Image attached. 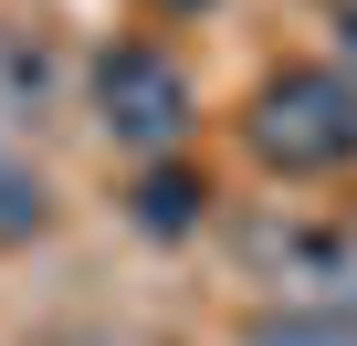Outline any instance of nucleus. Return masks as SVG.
Listing matches in <instances>:
<instances>
[{
  "instance_id": "f257e3e1",
  "label": "nucleus",
  "mask_w": 357,
  "mask_h": 346,
  "mask_svg": "<svg viewBox=\"0 0 357 346\" xmlns=\"http://www.w3.org/2000/svg\"><path fill=\"white\" fill-rule=\"evenodd\" d=\"M242 147L263 179H347L357 168V74L336 63H273L242 105Z\"/></svg>"
},
{
  "instance_id": "f03ea898",
  "label": "nucleus",
  "mask_w": 357,
  "mask_h": 346,
  "mask_svg": "<svg viewBox=\"0 0 357 346\" xmlns=\"http://www.w3.org/2000/svg\"><path fill=\"white\" fill-rule=\"evenodd\" d=\"M84 105H95L105 147H126L137 168L147 157H178L190 126H200V84H190V63H178L168 42H105L84 63Z\"/></svg>"
},
{
  "instance_id": "7ed1b4c3",
  "label": "nucleus",
  "mask_w": 357,
  "mask_h": 346,
  "mask_svg": "<svg viewBox=\"0 0 357 346\" xmlns=\"http://www.w3.org/2000/svg\"><path fill=\"white\" fill-rule=\"evenodd\" d=\"M126 221H137L147 242H190V231L211 221V179H200L190 157H147L137 189H126Z\"/></svg>"
},
{
  "instance_id": "20e7f679",
  "label": "nucleus",
  "mask_w": 357,
  "mask_h": 346,
  "mask_svg": "<svg viewBox=\"0 0 357 346\" xmlns=\"http://www.w3.org/2000/svg\"><path fill=\"white\" fill-rule=\"evenodd\" d=\"M242 346H357V304H315V294L252 304L242 315Z\"/></svg>"
},
{
  "instance_id": "39448f33",
  "label": "nucleus",
  "mask_w": 357,
  "mask_h": 346,
  "mask_svg": "<svg viewBox=\"0 0 357 346\" xmlns=\"http://www.w3.org/2000/svg\"><path fill=\"white\" fill-rule=\"evenodd\" d=\"M43 231H53V179L0 136V252H11V242H43Z\"/></svg>"
},
{
  "instance_id": "423d86ee",
  "label": "nucleus",
  "mask_w": 357,
  "mask_h": 346,
  "mask_svg": "<svg viewBox=\"0 0 357 346\" xmlns=\"http://www.w3.org/2000/svg\"><path fill=\"white\" fill-rule=\"evenodd\" d=\"M326 32H336V74H357V0H336V11H326Z\"/></svg>"
},
{
  "instance_id": "0eeeda50",
  "label": "nucleus",
  "mask_w": 357,
  "mask_h": 346,
  "mask_svg": "<svg viewBox=\"0 0 357 346\" xmlns=\"http://www.w3.org/2000/svg\"><path fill=\"white\" fill-rule=\"evenodd\" d=\"M147 11H168V22H190V11H211V0H147Z\"/></svg>"
}]
</instances>
